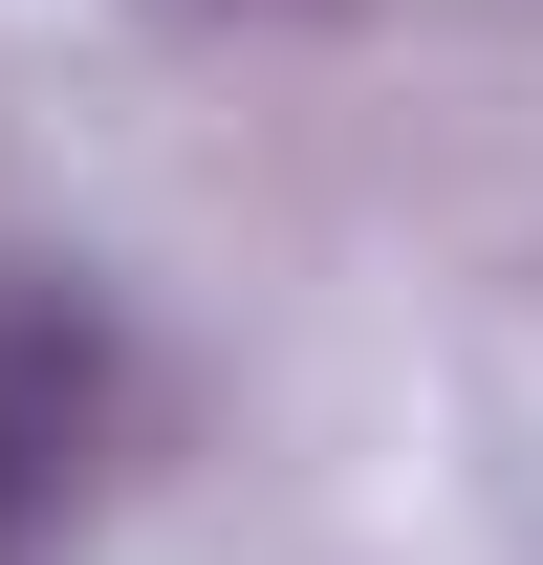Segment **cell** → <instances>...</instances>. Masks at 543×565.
Masks as SVG:
<instances>
[{"label": "cell", "mask_w": 543, "mask_h": 565, "mask_svg": "<svg viewBox=\"0 0 543 565\" xmlns=\"http://www.w3.org/2000/svg\"><path fill=\"white\" fill-rule=\"evenodd\" d=\"M87 457H109V327L66 282L0 305V565H44L87 522Z\"/></svg>", "instance_id": "6da1fadb"}]
</instances>
